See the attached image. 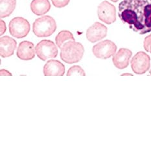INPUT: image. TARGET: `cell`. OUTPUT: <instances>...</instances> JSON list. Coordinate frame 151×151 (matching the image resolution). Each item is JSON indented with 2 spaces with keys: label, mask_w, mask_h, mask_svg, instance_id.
<instances>
[{
  "label": "cell",
  "mask_w": 151,
  "mask_h": 151,
  "mask_svg": "<svg viewBox=\"0 0 151 151\" xmlns=\"http://www.w3.org/2000/svg\"><path fill=\"white\" fill-rule=\"evenodd\" d=\"M118 16L134 32L140 35L151 32V0H123Z\"/></svg>",
  "instance_id": "6da1fadb"
},
{
  "label": "cell",
  "mask_w": 151,
  "mask_h": 151,
  "mask_svg": "<svg viewBox=\"0 0 151 151\" xmlns=\"http://www.w3.org/2000/svg\"><path fill=\"white\" fill-rule=\"evenodd\" d=\"M60 50V56L62 60L69 64L81 61L84 53L83 45L75 40L67 42L62 45Z\"/></svg>",
  "instance_id": "7a4b0ae2"
},
{
  "label": "cell",
  "mask_w": 151,
  "mask_h": 151,
  "mask_svg": "<svg viewBox=\"0 0 151 151\" xmlns=\"http://www.w3.org/2000/svg\"><path fill=\"white\" fill-rule=\"evenodd\" d=\"M57 30V23L50 16H43L36 19L32 25L33 33L39 38L50 37Z\"/></svg>",
  "instance_id": "3957f363"
},
{
  "label": "cell",
  "mask_w": 151,
  "mask_h": 151,
  "mask_svg": "<svg viewBox=\"0 0 151 151\" xmlns=\"http://www.w3.org/2000/svg\"><path fill=\"white\" fill-rule=\"evenodd\" d=\"M9 32L16 38H23L27 37L31 30V25L27 19L22 17H16L12 19L9 24Z\"/></svg>",
  "instance_id": "277c9868"
},
{
  "label": "cell",
  "mask_w": 151,
  "mask_h": 151,
  "mask_svg": "<svg viewBox=\"0 0 151 151\" xmlns=\"http://www.w3.org/2000/svg\"><path fill=\"white\" fill-rule=\"evenodd\" d=\"M35 51L38 57L43 61L57 57L58 52L57 45L50 40L40 41L36 45Z\"/></svg>",
  "instance_id": "5b68a950"
},
{
  "label": "cell",
  "mask_w": 151,
  "mask_h": 151,
  "mask_svg": "<svg viewBox=\"0 0 151 151\" xmlns=\"http://www.w3.org/2000/svg\"><path fill=\"white\" fill-rule=\"evenodd\" d=\"M130 64L134 73L137 75H143L149 70L150 58L146 52L139 51L131 59Z\"/></svg>",
  "instance_id": "8992f818"
},
{
  "label": "cell",
  "mask_w": 151,
  "mask_h": 151,
  "mask_svg": "<svg viewBox=\"0 0 151 151\" xmlns=\"http://www.w3.org/2000/svg\"><path fill=\"white\" fill-rule=\"evenodd\" d=\"M117 45L110 40H105L96 44L93 47L92 52L99 59H108L116 53Z\"/></svg>",
  "instance_id": "52a82bcc"
},
{
  "label": "cell",
  "mask_w": 151,
  "mask_h": 151,
  "mask_svg": "<svg viewBox=\"0 0 151 151\" xmlns=\"http://www.w3.org/2000/svg\"><path fill=\"white\" fill-rule=\"evenodd\" d=\"M97 15L101 21L110 25L116 21V9L111 3L104 1L98 6Z\"/></svg>",
  "instance_id": "ba28073f"
},
{
  "label": "cell",
  "mask_w": 151,
  "mask_h": 151,
  "mask_svg": "<svg viewBox=\"0 0 151 151\" xmlns=\"http://www.w3.org/2000/svg\"><path fill=\"white\" fill-rule=\"evenodd\" d=\"M108 29L99 22H95L86 31V38L91 43H96L105 38L107 35Z\"/></svg>",
  "instance_id": "9c48e42d"
},
{
  "label": "cell",
  "mask_w": 151,
  "mask_h": 151,
  "mask_svg": "<svg viewBox=\"0 0 151 151\" xmlns=\"http://www.w3.org/2000/svg\"><path fill=\"white\" fill-rule=\"evenodd\" d=\"M132 55V52L129 49L121 48L113 56V64L119 70H123L129 66L130 59Z\"/></svg>",
  "instance_id": "30bf717a"
},
{
  "label": "cell",
  "mask_w": 151,
  "mask_h": 151,
  "mask_svg": "<svg viewBox=\"0 0 151 151\" xmlns=\"http://www.w3.org/2000/svg\"><path fill=\"white\" fill-rule=\"evenodd\" d=\"M35 52L33 43L29 41H23L18 45L16 55L21 60L27 61L35 58Z\"/></svg>",
  "instance_id": "8fae6325"
},
{
  "label": "cell",
  "mask_w": 151,
  "mask_h": 151,
  "mask_svg": "<svg viewBox=\"0 0 151 151\" xmlns=\"http://www.w3.org/2000/svg\"><path fill=\"white\" fill-rule=\"evenodd\" d=\"M43 71L45 76H63L65 74V66L60 61L50 60L44 65Z\"/></svg>",
  "instance_id": "7c38bea8"
},
{
  "label": "cell",
  "mask_w": 151,
  "mask_h": 151,
  "mask_svg": "<svg viewBox=\"0 0 151 151\" xmlns=\"http://www.w3.org/2000/svg\"><path fill=\"white\" fill-rule=\"evenodd\" d=\"M16 40L14 38L4 36L0 38V55L3 58H7L11 57L14 52L16 48Z\"/></svg>",
  "instance_id": "4fadbf2b"
},
{
  "label": "cell",
  "mask_w": 151,
  "mask_h": 151,
  "mask_svg": "<svg viewBox=\"0 0 151 151\" xmlns=\"http://www.w3.org/2000/svg\"><path fill=\"white\" fill-rule=\"evenodd\" d=\"M31 9L35 14L42 16L50 11L51 4L49 0H32Z\"/></svg>",
  "instance_id": "5bb4252c"
},
{
  "label": "cell",
  "mask_w": 151,
  "mask_h": 151,
  "mask_svg": "<svg viewBox=\"0 0 151 151\" xmlns=\"http://www.w3.org/2000/svg\"><path fill=\"white\" fill-rule=\"evenodd\" d=\"M16 0H0V17L6 18L14 11Z\"/></svg>",
  "instance_id": "9a60e30c"
},
{
  "label": "cell",
  "mask_w": 151,
  "mask_h": 151,
  "mask_svg": "<svg viewBox=\"0 0 151 151\" xmlns=\"http://www.w3.org/2000/svg\"><path fill=\"white\" fill-rule=\"evenodd\" d=\"M70 40L75 41V40L73 34L69 31H62L59 32L55 38L56 44L60 49H61L62 45L65 43Z\"/></svg>",
  "instance_id": "2e32d148"
},
{
  "label": "cell",
  "mask_w": 151,
  "mask_h": 151,
  "mask_svg": "<svg viewBox=\"0 0 151 151\" xmlns=\"http://www.w3.org/2000/svg\"><path fill=\"white\" fill-rule=\"evenodd\" d=\"M67 76H71V75H78V76H85L86 73L85 71L79 65H73L69 69L67 74Z\"/></svg>",
  "instance_id": "e0dca14e"
},
{
  "label": "cell",
  "mask_w": 151,
  "mask_h": 151,
  "mask_svg": "<svg viewBox=\"0 0 151 151\" xmlns=\"http://www.w3.org/2000/svg\"><path fill=\"white\" fill-rule=\"evenodd\" d=\"M52 5L57 8H63L68 5L70 0H51Z\"/></svg>",
  "instance_id": "ac0fdd59"
},
{
  "label": "cell",
  "mask_w": 151,
  "mask_h": 151,
  "mask_svg": "<svg viewBox=\"0 0 151 151\" xmlns=\"http://www.w3.org/2000/svg\"><path fill=\"white\" fill-rule=\"evenodd\" d=\"M150 44H151V34L149 36H147L143 42V47L147 52H149Z\"/></svg>",
  "instance_id": "d6986e66"
},
{
  "label": "cell",
  "mask_w": 151,
  "mask_h": 151,
  "mask_svg": "<svg viewBox=\"0 0 151 151\" xmlns=\"http://www.w3.org/2000/svg\"><path fill=\"white\" fill-rule=\"evenodd\" d=\"M0 25H1V29H0L1 33H0V35H2L5 33L6 31V29L5 22L4 21H3L2 19H1V21H0Z\"/></svg>",
  "instance_id": "ffe728a7"
},
{
  "label": "cell",
  "mask_w": 151,
  "mask_h": 151,
  "mask_svg": "<svg viewBox=\"0 0 151 151\" xmlns=\"http://www.w3.org/2000/svg\"><path fill=\"white\" fill-rule=\"evenodd\" d=\"M0 74H1V76H3V75H12V74L9 71H6V70H1Z\"/></svg>",
  "instance_id": "44dd1931"
},
{
  "label": "cell",
  "mask_w": 151,
  "mask_h": 151,
  "mask_svg": "<svg viewBox=\"0 0 151 151\" xmlns=\"http://www.w3.org/2000/svg\"><path fill=\"white\" fill-rule=\"evenodd\" d=\"M121 75H132L130 74V73H124V74H122Z\"/></svg>",
  "instance_id": "7402d4cb"
},
{
  "label": "cell",
  "mask_w": 151,
  "mask_h": 151,
  "mask_svg": "<svg viewBox=\"0 0 151 151\" xmlns=\"http://www.w3.org/2000/svg\"><path fill=\"white\" fill-rule=\"evenodd\" d=\"M110 1H111L112 2H115V3H116V2H117L118 1H119V0H110Z\"/></svg>",
  "instance_id": "603a6c76"
},
{
  "label": "cell",
  "mask_w": 151,
  "mask_h": 151,
  "mask_svg": "<svg viewBox=\"0 0 151 151\" xmlns=\"http://www.w3.org/2000/svg\"><path fill=\"white\" fill-rule=\"evenodd\" d=\"M149 52H150V53H151V44H150V47H149Z\"/></svg>",
  "instance_id": "cb8c5ba5"
},
{
  "label": "cell",
  "mask_w": 151,
  "mask_h": 151,
  "mask_svg": "<svg viewBox=\"0 0 151 151\" xmlns=\"http://www.w3.org/2000/svg\"><path fill=\"white\" fill-rule=\"evenodd\" d=\"M149 74L151 75V69H150V70L149 71Z\"/></svg>",
  "instance_id": "d4e9b609"
}]
</instances>
